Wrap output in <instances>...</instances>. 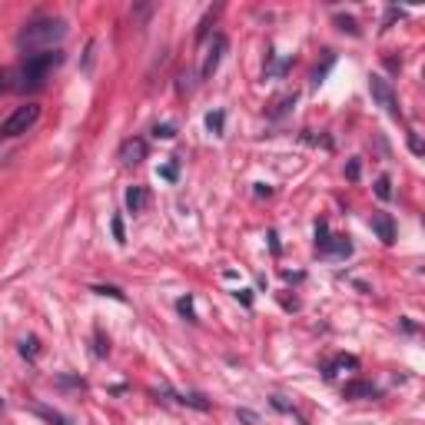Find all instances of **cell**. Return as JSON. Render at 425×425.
<instances>
[{"label": "cell", "mask_w": 425, "mask_h": 425, "mask_svg": "<svg viewBox=\"0 0 425 425\" xmlns=\"http://www.w3.org/2000/svg\"><path fill=\"white\" fill-rule=\"evenodd\" d=\"M180 312L193 319V303H190V299H180Z\"/></svg>", "instance_id": "603a6c76"}, {"label": "cell", "mask_w": 425, "mask_h": 425, "mask_svg": "<svg viewBox=\"0 0 425 425\" xmlns=\"http://www.w3.org/2000/svg\"><path fill=\"white\" fill-rule=\"evenodd\" d=\"M93 292H100V296H113L117 303H126V296H123L120 289H113V286H93Z\"/></svg>", "instance_id": "e0dca14e"}, {"label": "cell", "mask_w": 425, "mask_h": 425, "mask_svg": "<svg viewBox=\"0 0 425 425\" xmlns=\"http://www.w3.org/2000/svg\"><path fill=\"white\" fill-rule=\"evenodd\" d=\"M376 197L392 199V180H389V176H379V180H376Z\"/></svg>", "instance_id": "4fadbf2b"}, {"label": "cell", "mask_w": 425, "mask_h": 425, "mask_svg": "<svg viewBox=\"0 0 425 425\" xmlns=\"http://www.w3.org/2000/svg\"><path fill=\"white\" fill-rule=\"evenodd\" d=\"M372 229H376V236H379L382 243H395V223L389 212H376L372 216Z\"/></svg>", "instance_id": "52a82bcc"}, {"label": "cell", "mask_w": 425, "mask_h": 425, "mask_svg": "<svg viewBox=\"0 0 425 425\" xmlns=\"http://www.w3.org/2000/svg\"><path fill=\"white\" fill-rule=\"evenodd\" d=\"M335 24H339V31H349L352 37H356V33H359V27H356V20H352V17H339V20H335Z\"/></svg>", "instance_id": "ffe728a7"}, {"label": "cell", "mask_w": 425, "mask_h": 425, "mask_svg": "<svg viewBox=\"0 0 425 425\" xmlns=\"http://www.w3.org/2000/svg\"><path fill=\"white\" fill-rule=\"evenodd\" d=\"M63 53L60 50H44V53H27V60L17 67V90H40L47 76L60 67Z\"/></svg>", "instance_id": "6da1fadb"}, {"label": "cell", "mask_w": 425, "mask_h": 425, "mask_svg": "<svg viewBox=\"0 0 425 425\" xmlns=\"http://www.w3.org/2000/svg\"><path fill=\"white\" fill-rule=\"evenodd\" d=\"M176 402H183V406H193V409H199V412H210V399H203L199 392H180V395H176Z\"/></svg>", "instance_id": "7c38bea8"}, {"label": "cell", "mask_w": 425, "mask_h": 425, "mask_svg": "<svg viewBox=\"0 0 425 425\" xmlns=\"http://www.w3.org/2000/svg\"><path fill=\"white\" fill-rule=\"evenodd\" d=\"M7 90V74H3V70H0V93Z\"/></svg>", "instance_id": "4316f807"}, {"label": "cell", "mask_w": 425, "mask_h": 425, "mask_svg": "<svg viewBox=\"0 0 425 425\" xmlns=\"http://www.w3.org/2000/svg\"><path fill=\"white\" fill-rule=\"evenodd\" d=\"M20 352H24V356H37V339H24V342H20Z\"/></svg>", "instance_id": "7402d4cb"}, {"label": "cell", "mask_w": 425, "mask_h": 425, "mask_svg": "<svg viewBox=\"0 0 425 425\" xmlns=\"http://www.w3.org/2000/svg\"><path fill=\"white\" fill-rule=\"evenodd\" d=\"M206 126H210V133H223V113H219V110L210 113V117H206Z\"/></svg>", "instance_id": "2e32d148"}, {"label": "cell", "mask_w": 425, "mask_h": 425, "mask_svg": "<svg viewBox=\"0 0 425 425\" xmlns=\"http://www.w3.org/2000/svg\"><path fill=\"white\" fill-rule=\"evenodd\" d=\"M126 206H130V212H140L143 206H147V190L143 186H133V190H126Z\"/></svg>", "instance_id": "8fae6325"}, {"label": "cell", "mask_w": 425, "mask_h": 425, "mask_svg": "<svg viewBox=\"0 0 425 425\" xmlns=\"http://www.w3.org/2000/svg\"><path fill=\"white\" fill-rule=\"evenodd\" d=\"M322 253H329V256H335V259H346L352 253V243L349 240H342V236H335V240H329L326 243V249Z\"/></svg>", "instance_id": "30bf717a"}, {"label": "cell", "mask_w": 425, "mask_h": 425, "mask_svg": "<svg viewBox=\"0 0 425 425\" xmlns=\"http://www.w3.org/2000/svg\"><path fill=\"white\" fill-rule=\"evenodd\" d=\"M153 137H160V140H173V137H176V130H173L169 123H156V126H153Z\"/></svg>", "instance_id": "9a60e30c"}, {"label": "cell", "mask_w": 425, "mask_h": 425, "mask_svg": "<svg viewBox=\"0 0 425 425\" xmlns=\"http://www.w3.org/2000/svg\"><path fill=\"white\" fill-rule=\"evenodd\" d=\"M326 243H329V226H326V223H319L316 226V249L319 253L326 249Z\"/></svg>", "instance_id": "5bb4252c"}, {"label": "cell", "mask_w": 425, "mask_h": 425, "mask_svg": "<svg viewBox=\"0 0 425 425\" xmlns=\"http://www.w3.org/2000/svg\"><path fill=\"white\" fill-rule=\"evenodd\" d=\"M356 359H352V356H339V359H335L333 365H329V372H333V369H356ZM329 372H326V376H329Z\"/></svg>", "instance_id": "ac0fdd59"}, {"label": "cell", "mask_w": 425, "mask_h": 425, "mask_svg": "<svg viewBox=\"0 0 425 425\" xmlns=\"http://www.w3.org/2000/svg\"><path fill=\"white\" fill-rule=\"evenodd\" d=\"M31 412L33 415H40L47 425H70L67 422V415H60L57 409H50V406H44V402H31Z\"/></svg>", "instance_id": "9c48e42d"}, {"label": "cell", "mask_w": 425, "mask_h": 425, "mask_svg": "<svg viewBox=\"0 0 425 425\" xmlns=\"http://www.w3.org/2000/svg\"><path fill=\"white\" fill-rule=\"evenodd\" d=\"M63 37H67V24H63L60 17H40V20H33V24L24 27L20 47L44 53V50H53V44H60Z\"/></svg>", "instance_id": "7a4b0ae2"}, {"label": "cell", "mask_w": 425, "mask_h": 425, "mask_svg": "<svg viewBox=\"0 0 425 425\" xmlns=\"http://www.w3.org/2000/svg\"><path fill=\"white\" fill-rule=\"evenodd\" d=\"M409 147H412V153H422V143H419V137H415V133L409 137Z\"/></svg>", "instance_id": "d4e9b609"}, {"label": "cell", "mask_w": 425, "mask_h": 425, "mask_svg": "<svg viewBox=\"0 0 425 425\" xmlns=\"http://www.w3.org/2000/svg\"><path fill=\"white\" fill-rule=\"evenodd\" d=\"M110 352V342L103 339V329H97V356H106Z\"/></svg>", "instance_id": "44dd1931"}, {"label": "cell", "mask_w": 425, "mask_h": 425, "mask_svg": "<svg viewBox=\"0 0 425 425\" xmlns=\"http://www.w3.org/2000/svg\"><path fill=\"white\" fill-rule=\"evenodd\" d=\"M223 53H226V37H223V33H212L210 47H206V53H203V63H199V76H203V80H210V76L216 74Z\"/></svg>", "instance_id": "5b68a950"}, {"label": "cell", "mask_w": 425, "mask_h": 425, "mask_svg": "<svg viewBox=\"0 0 425 425\" xmlns=\"http://www.w3.org/2000/svg\"><path fill=\"white\" fill-rule=\"evenodd\" d=\"M296 103V93H289V97H283V100H279V103H276V110H273V117H283V113H286L289 106Z\"/></svg>", "instance_id": "d6986e66"}, {"label": "cell", "mask_w": 425, "mask_h": 425, "mask_svg": "<svg viewBox=\"0 0 425 425\" xmlns=\"http://www.w3.org/2000/svg\"><path fill=\"white\" fill-rule=\"evenodd\" d=\"M120 160L126 163V167L143 163V160H147V143H143V140H126V143L120 147Z\"/></svg>", "instance_id": "8992f818"}, {"label": "cell", "mask_w": 425, "mask_h": 425, "mask_svg": "<svg viewBox=\"0 0 425 425\" xmlns=\"http://www.w3.org/2000/svg\"><path fill=\"white\" fill-rule=\"evenodd\" d=\"M342 395H346V399H376V395H379V389H376L372 382L356 379V382H346V389H342Z\"/></svg>", "instance_id": "ba28073f"}, {"label": "cell", "mask_w": 425, "mask_h": 425, "mask_svg": "<svg viewBox=\"0 0 425 425\" xmlns=\"http://www.w3.org/2000/svg\"><path fill=\"white\" fill-rule=\"evenodd\" d=\"M37 120H40V106H37V103L17 106L14 113L0 123V137H20V133H27Z\"/></svg>", "instance_id": "3957f363"}, {"label": "cell", "mask_w": 425, "mask_h": 425, "mask_svg": "<svg viewBox=\"0 0 425 425\" xmlns=\"http://www.w3.org/2000/svg\"><path fill=\"white\" fill-rule=\"evenodd\" d=\"M160 173H163L167 180H176V163H169V167H163V169H160Z\"/></svg>", "instance_id": "cb8c5ba5"}, {"label": "cell", "mask_w": 425, "mask_h": 425, "mask_svg": "<svg viewBox=\"0 0 425 425\" xmlns=\"http://www.w3.org/2000/svg\"><path fill=\"white\" fill-rule=\"evenodd\" d=\"M369 93H372V100H376L389 117H399V100H395V93H392V87H389L385 76H369Z\"/></svg>", "instance_id": "277c9868"}, {"label": "cell", "mask_w": 425, "mask_h": 425, "mask_svg": "<svg viewBox=\"0 0 425 425\" xmlns=\"http://www.w3.org/2000/svg\"><path fill=\"white\" fill-rule=\"evenodd\" d=\"M113 236L123 243V223H120V219H113Z\"/></svg>", "instance_id": "484cf974"}]
</instances>
